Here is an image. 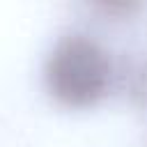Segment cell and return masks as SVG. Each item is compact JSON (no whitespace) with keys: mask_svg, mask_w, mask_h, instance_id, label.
<instances>
[{"mask_svg":"<svg viewBox=\"0 0 147 147\" xmlns=\"http://www.w3.org/2000/svg\"><path fill=\"white\" fill-rule=\"evenodd\" d=\"M46 90L64 106H92L113 83V60L99 39L85 32L62 34L44 62Z\"/></svg>","mask_w":147,"mask_h":147,"instance_id":"6da1fadb","label":"cell"},{"mask_svg":"<svg viewBox=\"0 0 147 147\" xmlns=\"http://www.w3.org/2000/svg\"><path fill=\"white\" fill-rule=\"evenodd\" d=\"M133 94H138L145 103H147V60L145 64L136 71V80H133Z\"/></svg>","mask_w":147,"mask_h":147,"instance_id":"7a4b0ae2","label":"cell"}]
</instances>
